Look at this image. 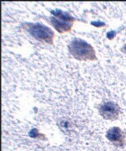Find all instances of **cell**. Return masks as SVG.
Masks as SVG:
<instances>
[{"label": "cell", "mask_w": 126, "mask_h": 151, "mask_svg": "<svg viewBox=\"0 0 126 151\" xmlns=\"http://www.w3.org/2000/svg\"><path fill=\"white\" fill-rule=\"evenodd\" d=\"M69 51L73 57L80 60H95V50L91 45L85 40L74 38L69 45Z\"/></svg>", "instance_id": "cell-1"}, {"label": "cell", "mask_w": 126, "mask_h": 151, "mask_svg": "<svg viewBox=\"0 0 126 151\" xmlns=\"http://www.w3.org/2000/svg\"><path fill=\"white\" fill-rule=\"evenodd\" d=\"M23 28L37 40L50 45L54 43L55 32L44 24L40 23H25L23 24Z\"/></svg>", "instance_id": "cell-2"}, {"label": "cell", "mask_w": 126, "mask_h": 151, "mask_svg": "<svg viewBox=\"0 0 126 151\" xmlns=\"http://www.w3.org/2000/svg\"><path fill=\"white\" fill-rule=\"evenodd\" d=\"M50 13L53 14L50 19V23L58 32L65 33L71 30L73 23L75 21L74 17L61 9H54Z\"/></svg>", "instance_id": "cell-3"}, {"label": "cell", "mask_w": 126, "mask_h": 151, "mask_svg": "<svg viewBox=\"0 0 126 151\" xmlns=\"http://www.w3.org/2000/svg\"><path fill=\"white\" fill-rule=\"evenodd\" d=\"M99 111L101 116L105 119H117L120 113L119 106L114 102H107L99 106Z\"/></svg>", "instance_id": "cell-4"}, {"label": "cell", "mask_w": 126, "mask_h": 151, "mask_svg": "<svg viewBox=\"0 0 126 151\" xmlns=\"http://www.w3.org/2000/svg\"><path fill=\"white\" fill-rule=\"evenodd\" d=\"M107 139L115 144V145H122L123 141H124V135L120 128L118 127H114L111 128L110 129L108 130L106 134Z\"/></svg>", "instance_id": "cell-5"}, {"label": "cell", "mask_w": 126, "mask_h": 151, "mask_svg": "<svg viewBox=\"0 0 126 151\" xmlns=\"http://www.w3.org/2000/svg\"><path fill=\"white\" fill-rule=\"evenodd\" d=\"M39 133H38V131L37 129H32L30 132H29V136L31 137V138H36V137H38L39 136Z\"/></svg>", "instance_id": "cell-6"}, {"label": "cell", "mask_w": 126, "mask_h": 151, "mask_svg": "<svg viewBox=\"0 0 126 151\" xmlns=\"http://www.w3.org/2000/svg\"><path fill=\"white\" fill-rule=\"evenodd\" d=\"M91 24H92V25L96 26V27H102V26H104V25H105L104 22L101 21H92L91 22Z\"/></svg>", "instance_id": "cell-7"}, {"label": "cell", "mask_w": 126, "mask_h": 151, "mask_svg": "<svg viewBox=\"0 0 126 151\" xmlns=\"http://www.w3.org/2000/svg\"><path fill=\"white\" fill-rule=\"evenodd\" d=\"M115 35H116V32L114 31V30L110 31V32L107 33V38H108V39H110V40H112V39L115 36Z\"/></svg>", "instance_id": "cell-8"}, {"label": "cell", "mask_w": 126, "mask_h": 151, "mask_svg": "<svg viewBox=\"0 0 126 151\" xmlns=\"http://www.w3.org/2000/svg\"><path fill=\"white\" fill-rule=\"evenodd\" d=\"M122 51L126 54V44L124 45V46H123V47H122Z\"/></svg>", "instance_id": "cell-9"}]
</instances>
